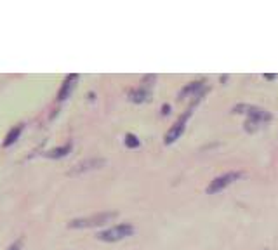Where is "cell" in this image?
Returning a JSON list of instances; mask_svg holds the SVG:
<instances>
[{
  "mask_svg": "<svg viewBox=\"0 0 278 250\" xmlns=\"http://www.w3.org/2000/svg\"><path fill=\"white\" fill-rule=\"evenodd\" d=\"M117 212H99V214L89 215V217H79L73 219V221L68 222V228H73V230H83V228H98V226H104L108 222H111L113 219H117Z\"/></svg>",
  "mask_w": 278,
  "mask_h": 250,
  "instance_id": "cell-1",
  "label": "cell"
},
{
  "mask_svg": "<svg viewBox=\"0 0 278 250\" xmlns=\"http://www.w3.org/2000/svg\"><path fill=\"white\" fill-rule=\"evenodd\" d=\"M134 226L129 224V222H123V224H117V226L110 228V230H104L101 233H98V240L101 242H108V243H115L120 240L127 238L134 234Z\"/></svg>",
  "mask_w": 278,
  "mask_h": 250,
  "instance_id": "cell-2",
  "label": "cell"
},
{
  "mask_svg": "<svg viewBox=\"0 0 278 250\" xmlns=\"http://www.w3.org/2000/svg\"><path fill=\"white\" fill-rule=\"evenodd\" d=\"M238 108L245 110L243 113L249 115V120L245 122V129L249 131L250 125H254V131L261 125V123H266L271 120V115L268 113L266 110H262V108H258V106H249V104H238Z\"/></svg>",
  "mask_w": 278,
  "mask_h": 250,
  "instance_id": "cell-3",
  "label": "cell"
},
{
  "mask_svg": "<svg viewBox=\"0 0 278 250\" xmlns=\"http://www.w3.org/2000/svg\"><path fill=\"white\" fill-rule=\"evenodd\" d=\"M191 108L193 106H190L186 111H184L183 115L179 116L178 118V122L172 125L171 129H169V132L165 134V139H163V143L165 144H172V143H176L181 135H183V132H184V129H186V122H188V118H190V115H191Z\"/></svg>",
  "mask_w": 278,
  "mask_h": 250,
  "instance_id": "cell-4",
  "label": "cell"
},
{
  "mask_svg": "<svg viewBox=\"0 0 278 250\" xmlns=\"http://www.w3.org/2000/svg\"><path fill=\"white\" fill-rule=\"evenodd\" d=\"M242 177V174L240 172H228V174H222L219 175V177L212 179L211 184L207 186V193L209 194H214V193H219V191H222L224 188H228L230 184H233L237 179Z\"/></svg>",
  "mask_w": 278,
  "mask_h": 250,
  "instance_id": "cell-5",
  "label": "cell"
},
{
  "mask_svg": "<svg viewBox=\"0 0 278 250\" xmlns=\"http://www.w3.org/2000/svg\"><path fill=\"white\" fill-rule=\"evenodd\" d=\"M106 165V158H89V160H83V162L77 163L73 167L72 171H70V175H79L83 174V172H89V171H98V169H103Z\"/></svg>",
  "mask_w": 278,
  "mask_h": 250,
  "instance_id": "cell-6",
  "label": "cell"
},
{
  "mask_svg": "<svg viewBox=\"0 0 278 250\" xmlns=\"http://www.w3.org/2000/svg\"><path fill=\"white\" fill-rule=\"evenodd\" d=\"M77 82H79V75H77V73H70V75L64 78V82H63V85H61L60 92H58V101L68 99V96L72 94V91L75 89Z\"/></svg>",
  "mask_w": 278,
  "mask_h": 250,
  "instance_id": "cell-7",
  "label": "cell"
},
{
  "mask_svg": "<svg viewBox=\"0 0 278 250\" xmlns=\"http://www.w3.org/2000/svg\"><path fill=\"white\" fill-rule=\"evenodd\" d=\"M148 97H150V89L143 87V85L139 89H132V91L129 92V99H131L132 103H144V101H148Z\"/></svg>",
  "mask_w": 278,
  "mask_h": 250,
  "instance_id": "cell-8",
  "label": "cell"
},
{
  "mask_svg": "<svg viewBox=\"0 0 278 250\" xmlns=\"http://www.w3.org/2000/svg\"><path fill=\"white\" fill-rule=\"evenodd\" d=\"M21 132H23V123H20V125H16V127H12L11 131L7 132V135H5L4 139V146H11V144H14L20 139Z\"/></svg>",
  "mask_w": 278,
  "mask_h": 250,
  "instance_id": "cell-9",
  "label": "cell"
},
{
  "mask_svg": "<svg viewBox=\"0 0 278 250\" xmlns=\"http://www.w3.org/2000/svg\"><path fill=\"white\" fill-rule=\"evenodd\" d=\"M72 151V143H66L64 146H60V148H54V150L47 151V158H63L66 156L68 153Z\"/></svg>",
  "mask_w": 278,
  "mask_h": 250,
  "instance_id": "cell-10",
  "label": "cell"
},
{
  "mask_svg": "<svg viewBox=\"0 0 278 250\" xmlns=\"http://www.w3.org/2000/svg\"><path fill=\"white\" fill-rule=\"evenodd\" d=\"M202 87H203V82H191V83H188L186 87L179 92V97H186V96H190V94H197V92H199Z\"/></svg>",
  "mask_w": 278,
  "mask_h": 250,
  "instance_id": "cell-11",
  "label": "cell"
},
{
  "mask_svg": "<svg viewBox=\"0 0 278 250\" xmlns=\"http://www.w3.org/2000/svg\"><path fill=\"white\" fill-rule=\"evenodd\" d=\"M123 143H125V146L127 148H139L141 146V141H139L138 135H134V134H125Z\"/></svg>",
  "mask_w": 278,
  "mask_h": 250,
  "instance_id": "cell-12",
  "label": "cell"
},
{
  "mask_svg": "<svg viewBox=\"0 0 278 250\" xmlns=\"http://www.w3.org/2000/svg\"><path fill=\"white\" fill-rule=\"evenodd\" d=\"M21 249H23V240H16L7 250H21Z\"/></svg>",
  "mask_w": 278,
  "mask_h": 250,
  "instance_id": "cell-13",
  "label": "cell"
},
{
  "mask_svg": "<svg viewBox=\"0 0 278 250\" xmlns=\"http://www.w3.org/2000/svg\"><path fill=\"white\" fill-rule=\"evenodd\" d=\"M169 110H171V106H169V104H163L162 113H163V115H167V113H169Z\"/></svg>",
  "mask_w": 278,
  "mask_h": 250,
  "instance_id": "cell-14",
  "label": "cell"
},
{
  "mask_svg": "<svg viewBox=\"0 0 278 250\" xmlns=\"http://www.w3.org/2000/svg\"><path fill=\"white\" fill-rule=\"evenodd\" d=\"M264 78H268V80H273V78H275V75H264Z\"/></svg>",
  "mask_w": 278,
  "mask_h": 250,
  "instance_id": "cell-15",
  "label": "cell"
}]
</instances>
